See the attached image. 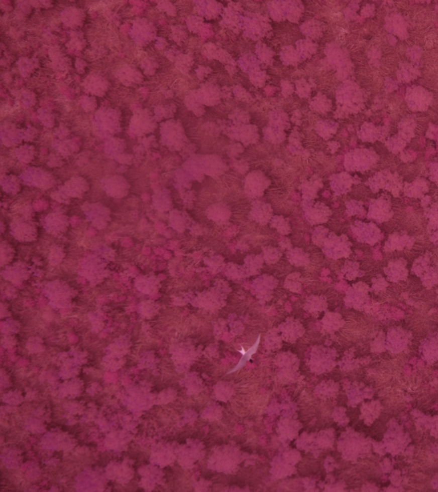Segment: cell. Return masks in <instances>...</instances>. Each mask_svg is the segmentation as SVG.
<instances>
[{"instance_id": "cell-1", "label": "cell", "mask_w": 438, "mask_h": 492, "mask_svg": "<svg viewBox=\"0 0 438 492\" xmlns=\"http://www.w3.org/2000/svg\"><path fill=\"white\" fill-rule=\"evenodd\" d=\"M107 473L116 480L122 483H126L131 479L134 472L131 466H129L128 464L117 463L115 464V466H112L111 468L109 466V468L107 470Z\"/></svg>"}, {"instance_id": "cell-2", "label": "cell", "mask_w": 438, "mask_h": 492, "mask_svg": "<svg viewBox=\"0 0 438 492\" xmlns=\"http://www.w3.org/2000/svg\"><path fill=\"white\" fill-rule=\"evenodd\" d=\"M260 338H258L256 342L254 344V346H252L251 348L248 349V351H245L244 350H242L241 351V353L242 354V359L240 360L239 363L237 364V367H235L231 371L229 372V374H231V373H234V372L238 371L240 369H242L243 366L245 365L246 363L250 360L252 356L257 351V349H258V346L260 345Z\"/></svg>"}]
</instances>
